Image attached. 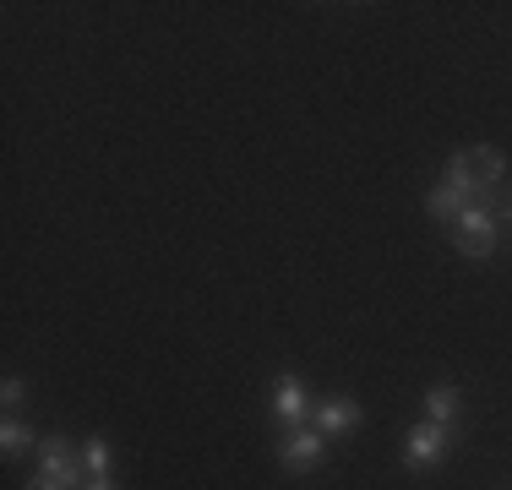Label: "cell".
<instances>
[{
    "mask_svg": "<svg viewBox=\"0 0 512 490\" xmlns=\"http://www.w3.org/2000/svg\"><path fill=\"white\" fill-rule=\"evenodd\" d=\"M311 420H316V431H322V436H349L360 425V403L355 398H322L311 409Z\"/></svg>",
    "mask_w": 512,
    "mask_h": 490,
    "instance_id": "obj_6",
    "label": "cell"
},
{
    "mask_svg": "<svg viewBox=\"0 0 512 490\" xmlns=\"http://www.w3.org/2000/svg\"><path fill=\"white\" fill-rule=\"evenodd\" d=\"M82 490H115V480H109V474H99V480H88Z\"/></svg>",
    "mask_w": 512,
    "mask_h": 490,
    "instance_id": "obj_13",
    "label": "cell"
},
{
    "mask_svg": "<svg viewBox=\"0 0 512 490\" xmlns=\"http://www.w3.org/2000/svg\"><path fill=\"white\" fill-rule=\"evenodd\" d=\"M273 414L284 420V431H295V425L311 420V398H306V387H300V376H278V387H273Z\"/></svg>",
    "mask_w": 512,
    "mask_h": 490,
    "instance_id": "obj_5",
    "label": "cell"
},
{
    "mask_svg": "<svg viewBox=\"0 0 512 490\" xmlns=\"http://www.w3.org/2000/svg\"><path fill=\"white\" fill-rule=\"evenodd\" d=\"M327 452V436L322 431H306V425H295V431H284V441H278V463H284L289 474H306L322 463Z\"/></svg>",
    "mask_w": 512,
    "mask_h": 490,
    "instance_id": "obj_4",
    "label": "cell"
},
{
    "mask_svg": "<svg viewBox=\"0 0 512 490\" xmlns=\"http://www.w3.org/2000/svg\"><path fill=\"white\" fill-rule=\"evenodd\" d=\"M502 218H507V224H512V202H507V207H502Z\"/></svg>",
    "mask_w": 512,
    "mask_h": 490,
    "instance_id": "obj_14",
    "label": "cell"
},
{
    "mask_svg": "<svg viewBox=\"0 0 512 490\" xmlns=\"http://www.w3.org/2000/svg\"><path fill=\"white\" fill-rule=\"evenodd\" d=\"M28 447H33V431H28V425H17V420L0 425V452H6V458H22Z\"/></svg>",
    "mask_w": 512,
    "mask_h": 490,
    "instance_id": "obj_9",
    "label": "cell"
},
{
    "mask_svg": "<svg viewBox=\"0 0 512 490\" xmlns=\"http://www.w3.org/2000/svg\"><path fill=\"white\" fill-rule=\"evenodd\" d=\"M39 474H44V480H55V485H66V490L88 485V463H82V452L71 447L66 436H44L39 441Z\"/></svg>",
    "mask_w": 512,
    "mask_h": 490,
    "instance_id": "obj_1",
    "label": "cell"
},
{
    "mask_svg": "<svg viewBox=\"0 0 512 490\" xmlns=\"http://www.w3.org/2000/svg\"><path fill=\"white\" fill-rule=\"evenodd\" d=\"M22 392H28V387H22V376H6V387H0V398H6V409H17V403H22Z\"/></svg>",
    "mask_w": 512,
    "mask_h": 490,
    "instance_id": "obj_11",
    "label": "cell"
},
{
    "mask_svg": "<svg viewBox=\"0 0 512 490\" xmlns=\"http://www.w3.org/2000/svg\"><path fill=\"white\" fill-rule=\"evenodd\" d=\"M469 169H474V180H480L485 191H496L507 180V158L496 153V147H474L469 153Z\"/></svg>",
    "mask_w": 512,
    "mask_h": 490,
    "instance_id": "obj_7",
    "label": "cell"
},
{
    "mask_svg": "<svg viewBox=\"0 0 512 490\" xmlns=\"http://www.w3.org/2000/svg\"><path fill=\"white\" fill-rule=\"evenodd\" d=\"M453 245L463 256H491L496 251V207H469V213L453 224Z\"/></svg>",
    "mask_w": 512,
    "mask_h": 490,
    "instance_id": "obj_3",
    "label": "cell"
},
{
    "mask_svg": "<svg viewBox=\"0 0 512 490\" xmlns=\"http://www.w3.org/2000/svg\"><path fill=\"white\" fill-rule=\"evenodd\" d=\"M28 490H66V485H55V480H44V474H33V480H28Z\"/></svg>",
    "mask_w": 512,
    "mask_h": 490,
    "instance_id": "obj_12",
    "label": "cell"
},
{
    "mask_svg": "<svg viewBox=\"0 0 512 490\" xmlns=\"http://www.w3.org/2000/svg\"><path fill=\"white\" fill-rule=\"evenodd\" d=\"M458 441V425H436V420H425V425H414L409 441H404V458H409V469H436V463L447 458V447Z\"/></svg>",
    "mask_w": 512,
    "mask_h": 490,
    "instance_id": "obj_2",
    "label": "cell"
},
{
    "mask_svg": "<svg viewBox=\"0 0 512 490\" xmlns=\"http://www.w3.org/2000/svg\"><path fill=\"white\" fill-rule=\"evenodd\" d=\"M458 409H463V398H458V387H431L425 392V420H436V425H458Z\"/></svg>",
    "mask_w": 512,
    "mask_h": 490,
    "instance_id": "obj_8",
    "label": "cell"
},
{
    "mask_svg": "<svg viewBox=\"0 0 512 490\" xmlns=\"http://www.w3.org/2000/svg\"><path fill=\"white\" fill-rule=\"evenodd\" d=\"M82 463H88V480L109 474V441L104 436H88V441H82Z\"/></svg>",
    "mask_w": 512,
    "mask_h": 490,
    "instance_id": "obj_10",
    "label": "cell"
}]
</instances>
